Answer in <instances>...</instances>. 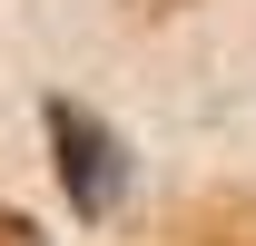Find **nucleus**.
<instances>
[{
    "label": "nucleus",
    "instance_id": "1",
    "mask_svg": "<svg viewBox=\"0 0 256 246\" xmlns=\"http://www.w3.org/2000/svg\"><path fill=\"white\" fill-rule=\"evenodd\" d=\"M50 138H60V187H69V207H79V216H118V197H128V148H118V128L89 118L79 98H50Z\"/></svg>",
    "mask_w": 256,
    "mask_h": 246
},
{
    "label": "nucleus",
    "instance_id": "2",
    "mask_svg": "<svg viewBox=\"0 0 256 246\" xmlns=\"http://www.w3.org/2000/svg\"><path fill=\"white\" fill-rule=\"evenodd\" d=\"M0 246H50V236H40V226H30L20 207H0Z\"/></svg>",
    "mask_w": 256,
    "mask_h": 246
},
{
    "label": "nucleus",
    "instance_id": "3",
    "mask_svg": "<svg viewBox=\"0 0 256 246\" xmlns=\"http://www.w3.org/2000/svg\"><path fill=\"white\" fill-rule=\"evenodd\" d=\"M138 10H178V0H138Z\"/></svg>",
    "mask_w": 256,
    "mask_h": 246
}]
</instances>
